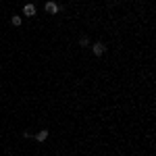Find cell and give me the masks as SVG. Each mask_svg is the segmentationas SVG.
Returning a JSON list of instances; mask_svg holds the SVG:
<instances>
[{"instance_id": "cell-1", "label": "cell", "mask_w": 156, "mask_h": 156, "mask_svg": "<svg viewBox=\"0 0 156 156\" xmlns=\"http://www.w3.org/2000/svg\"><path fill=\"white\" fill-rule=\"evenodd\" d=\"M92 50H94V56H102V54L106 52V44H102V42H96L94 46H92Z\"/></svg>"}, {"instance_id": "cell-2", "label": "cell", "mask_w": 156, "mask_h": 156, "mask_svg": "<svg viewBox=\"0 0 156 156\" xmlns=\"http://www.w3.org/2000/svg\"><path fill=\"white\" fill-rule=\"evenodd\" d=\"M44 9H46L48 15H56V13H60V6H58L56 2H52V0H50V2H46V6H44Z\"/></svg>"}, {"instance_id": "cell-3", "label": "cell", "mask_w": 156, "mask_h": 156, "mask_svg": "<svg viewBox=\"0 0 156 156\" xmlns=\"http://www.w3.org/2000/svg\"><path fill=\"white\" fill-rule=\"evenodd\" d=\"M48 135H50V133H48V129H40V131L35 133V140H38L40 144H44V142L48 140Z\"/></svg>"}, {"instance_id": "cell-4", "label": "cell", "mask_w": 156, "mask_h": 156, "mask_svg": "<svg viewBox=\"0 0 156 156\" xmlns=\"http://www.w3.org/2000/svg\"><path fill=\"white\" fill-rule=\"evenodd\" d=\"M23 15H27V17H33V15H35V4L27 2V4L23 6Z\"/></svg>"}, {"instance_id": "cell-5", "label": "cell", "mask_w": 156, "mask_h": 156, "mask_svg": "<svg viewBox=\"0 0 156 156\" xmlns=\"http://www.w3.org/2000/svg\"><path fill=\"white\" fill-rule=\"evenodd\" d=\"M79 46H83V48L90 46V38H87V35H81V38H79Z\"/></svg>"}, {"instance_id": "cell-6", "label": "cell", "mask_w": 156, "mask_h": 156, "mask_svg": "<svg viewBox=\"0 0 156 156\" xmlns=\"http://www.w3.org/2000/svg\"><path fill=\"white\" fill-rule=\"evenodd\" d=\"M11 23H13L15 27H19V25H21V17H19V15H13V17H11Z\"/></svg>"}]
</instances>
